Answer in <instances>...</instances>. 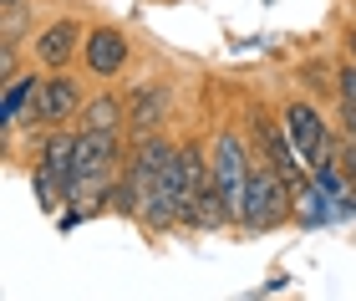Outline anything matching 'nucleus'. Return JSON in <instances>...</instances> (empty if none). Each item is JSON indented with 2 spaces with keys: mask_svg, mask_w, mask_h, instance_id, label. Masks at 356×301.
<instances>
[{
  "mask_svg": "<svg viewBox=\"0 0 356 301\" xmlns=\"http://www.w3.org/2000/svg\"><path fill=\"white\" fill-rule=\"evenodd\" d=\"M122 144L118 133H76V179H72V204L76 199H102L112 189V173H118Z\"/></svg>",
  "mask_w": 356,
  "mask_h": 301,
  "instance_id": "nucleus-1",
  "label": "nucleus"
},
{
  "mask_svg": "<svg viewBox=\"0 0 356 301\" xmlns=\"http://www.w3.org/2000/svg\"><path fill=\"white\" fill-rule=\"evenodd\" d=\"M214 184H219V194L224 204H229V215L234 219H245V194H250V169H245V144H239V133L224 128L219 133V144H214Z\"/></svg>",
  "mask_w": 356,
  "mask_h": 301,
  "instance_id": "nucleus-2",
  "label": "nucleus"
},
{
  "mask_svg": "<svg viewBox=\"0 0 356 301\" xmlns=\"http://www.w3.org/2000/svg\"><path fill=\"white\" fill-rule=\"evenodd\" d=\"M285 194H290V179H285L280 169H250L245 225L250 230H275L285 219Z\"/></svg>",
  "mask_w": 356,
  "mask_h": 301,
  "instance_id": "nucleus-3",
  "label": "nucleus"
},
{
  "mask_svg": "<svg viewBox=\"0 0 356 301\" xmlns=\"http://www.w3.org/2000/svg\"><path fill=\"white\" fill-rule=\"evenodd\" d=\"M285 128H290V138H296L300 158L311 164V173H316V169H326L331 158H336V153H331V133H326V123H321L316 107H305V102L285 107Z\"/></svg>",
  "mask_w": 356,
  "mask_h": 301,
  "instance_id": "nucleus-4",
  "label": "nucleus"
},
{
  "mask_svg": "<svg viewBox=\"0 0 356 301\" xmlns=\"http://www.w3.org/2000/svg\"><path fill=\"white\" fill-rule=\"evenodd\" d=\"M76 107H82V87H76V77H46L36 87V98H31V123H41V128H56V123L76 118Z\"/></svg>",
  "mask_w": 356,
  "mask_h": 301,
  "instance_id": "nucleus-5",
  "label": "nucleus"
},
{
  "mask_svg": "<svg viewBox=\"0 0 356 301\" xmlns=\"http://www.w3.org/2000/svg\"><path fill=\"white\" fill-rule=\"evenodd\" d=\"M122 61H127V36H122V31L102 26V31H92V36H87V67L97 77H118Z\"/></svg>",
  "mask_w": 356,
  "mask_h": 301,
  "instance_id": "nucleus-6",
  "label": "nucleus"
},
{
  "mask_svg": "<svg viewBox=\"0 0 356 301\" xmlns=\"http://www.w3.org/2000/svg\"><path fill=\"white\" fill-rule=\"evenodd\" d=\"M254 128H260L265 148H270V169H280L290 184H300L311 164H305V158H296V153H300V148H296V138H290V133H275V128H270V118H254Z\"/></svg>",
  "mask_w": 356,
  "mask_h": 301,
  "instance_id": "nucleus-7",
  "label": "nucleus"
},
{
  "mask_svg": "<svg viewBox=\"0 0 356 301\" xmlns=\"http://www.w3.org/2000/svg\"><path fill=\"white\" fill-rule=\"evenodd\" d=\"M76 36H82V26H76V21H56V26H46L41 36H36V56H41L51 72H61V67H67V61L76 56Z\"/></svg>",
  "mask_w": 356,
  "mask_h": 301,
  "instance_id": "nucleus-8",
  "label": "nucleus"
},
{
  "mask_svg": "<svg viewBox=\"0 0 356 301\" xmlns=\"http://www.w3.org/2000/svg\"><path fill=\"white\" fill-rule=\"evenodd\" d=\"M168 113V92L163 87H143L133 92V102H127V123H133V138H153L158 123Z\"/></svg>",
  "mask_w": 356,
  "mask_h": 301,
  "instance_id": "nucleus-9",
  "label": "nucleus"
},
{
  "mask_svg": "<svg viewBox=\"0 0 356 301\" xmlns=\"http://www.w3.org/2000/svg\"><path fill=\"white\" fill-rule=\"evenodd\" d=\"M122 118H127V102H118L112 92H102V98H92L82 107V128L87 133H122Z\"/></svg>",
  "mask_w": 356,
  "mask_h": 301,
  "instance_id": "nucleus-10",
  "label": "nucleus"
},
{
  "mask_svg": "<svg viewBox=\"0 0 356 301\" xmlns=\"http://www.w3.org/2000/svg\"><path fill=\"white\" fill-rule=\"evenodd\" d=\"M41 164L51 173H61L67 189H72V179H76V138L72 133H51V138H46V148H41Z\"/></svg>",
  "mask_w": 356,
  "mask_h": 301,
  "instance_id": "nucleus-11",
  "label": "nucleus"
},
{
  "mask_svg": "<svg viewBox=\"0 0 356 301\" xmlns=\"http://www.w3.org/2000/svg\"><path fill=\"white\" fill-rule=\"evenodd\" d=\"M36 77H21V82H15V87H6V98H0V123H6V128H10V123H21L26 113H31V98H36Z\"/></svg>",
  "mask_w": 356,
  "mask_h": 301,
  "instance_id": "nucleus-12",
  "label": "nucleus"
},
{
  "mask_svg": "<svg viewBox=\"0 0 356 301\" xmlns=\"http://www.w3.org/2000/svg\"><path fill=\"white\" fill-rule=\"evenodd\" d=\"M31 189H36V204H41V210H61V199H72L67 179H61V173H51L46 164L31 173Z\"/></svg>",
  "mask_w": 356,
  "mask_h": 301,
  "instance_id": "nucleus-13",
  "label": "nucleus"
},
{
  "mask_svg": "<svg viewBox=\"0 0 356 301\" xmlns=\"http://www.w3.org/2000/svg\"><path fill=\"white\" fill-rule=\"evenodd\" d=\"M336 87H341V102H356V67L336 72Z\"/></svg>",
  "mask_w": 356,
  "mask_h": 301,
  "instance_id": "nucleus-14",
  "label": "nucleus"
},
{
  "mask_svg": "<svg viewBox=\"0 0 356 301\" xmlns=\"http://www.w3.org/2000/svg\"><path fill=\"white\" fill-rule=\"evenodd\" d=\"M346 46H351V56H356V31H351V36H346Z\"/></svg>",
  "mask_w": 356,
  "mask_h": 301,
  "instance_id": "nucleus-15",
  "label": "nucleus"
},
{
  "mask_svg": "<svg viewBox=\"0 0 356 301\" xmlns=\"http://www.w3.org/2000/svg\"><path fill=\"white\" fill-rule=\"evenodd\" d=\"M0 6H21V0H0Z\"/></svg>",
  "mask_w": 356,
  "mask_h": 301,
  "instance_id": "nucleus-16",
  "label": "nucleus"
}]
</instances>
